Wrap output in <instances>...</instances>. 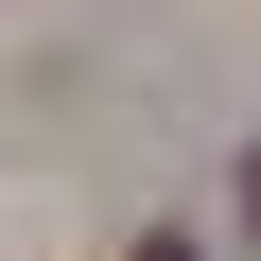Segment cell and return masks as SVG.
<instances>
[{
    "mask_svg": "<svg viewBox=\"0 0 261 261\" xmlns=\"http://www.w3.org/2000/svg\"><path fill=\"white\" fill-rule=\"evenodd\" d=\"M140 261H192V226H157V244H140Z\"/></svg>",
    "mask_w": 261,
    "mask_h": 261,
    "instance_id": "1",
    "label": "cell"
},
{
    "mask_svg": "<svg viewBox=\"0 0 261 261\" xmlns=\"http://www.w3.org/2000/svg\"><path fill=\"white\" fill-rule=\"evenodd\" d=\"M244 209H261V157H244Z\"/></svg>",
    "mask_w": 261,
    "mask_h": 261,
    "instance_id": "2",
    "label": "cell"
}]
</instances>
